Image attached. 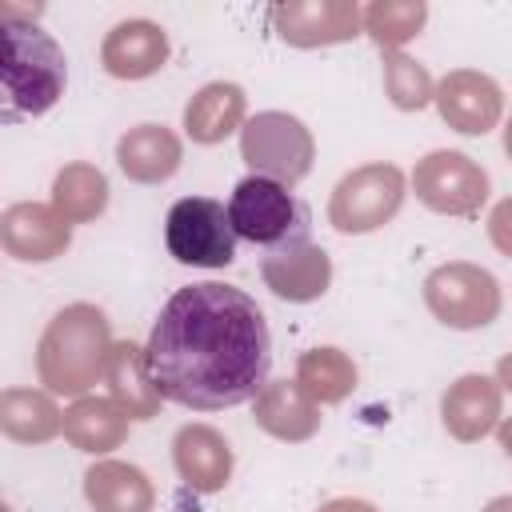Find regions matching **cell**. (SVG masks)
<instances>
[{
    "instance_id": "6da1fadb",
    "label": "cell",
    "mask_w": 512,
    "mask_h": 512,
    "mask_svg": "<svg viewBox=\"0 0 512 512\" xmlns=\"http://www.w3.org/2000/svg\"><path fill=\"white\" fill-rule=\"evenodd\" d=\"M144 364L160 400L192 412L236 408L268 380V320L244 288L216 280L176 288L152 324Z\"/></svg>"
},
{
    "instance_id": "7a4b0ae2",
    "label": "cell",
    "mask_w": 512,
    "mask_h": 512,
    "mask_svg": "<svg viewBox=\"0 0 512 512\" xmlns=\"http://www.w3.org/2000/svg\"><path fill=\"white\" fill-rule=\"evenodd\" d=\"M36 12L0 20V128L44 116L68 84L64 48L36 24Z\"/></svg>"
},
{
    "instance_id": "3957f363",
    "label": "cell",
    "mask_w": 512,
    "mask_h": 512,
    "mask_svg": "<svg viewBox=\"0 0 512 512\" xmlns=\"http://www.w3.org/2000/svg\"><path fill=\"white\" fill-rule=\"evenodd\" d=\"M112 352L108 316L96 304H68L60 308L40 344H36V372L40 384L56 396H88L96 380H104V364Z\"/></svg>"
},
{
    "instance_id": "277c9868",
    "label": "cell",
    "mask_w": 512,
    "mask_h": 512,
    "mask_svg": "<svg viewBox=\"0 0 512 512\" xmlns=\"http://www.w3.org/2000/svg\"><path fill=\"white\" fill-rule=\"evenodd\" d=\"M228 224L236 236L260 244V248H284L296 240H308V208L276 180L264 176H244L232 188L228 200Z\"/></svg>"
},
{
    "instance_id": "5b68a950",
    "label": "cell",
    "mask_w": 512,
    "mask_h": 512,
    "mask_svg": "<svg viewBox=\"0 0 512 512\" xmlns=\"http://www.w3.org/2000/svg\"><path fill=\"white\" fill-rule=\"evenodd\" d=\"M240 160L252 168V176L292 188L312 172L316 140L304 120L288 112H256L240 124Z\"/></svg>"
},
{
    "instance_id": "8992f818",
    "label": "cell",
    "mask_w": 512,
    "mask_h": 512,
    "mask_svg": "<svg viewBox=\"0 0 512 512\" xmlns=\"http://www.w3.org/2000/svg\"><path fill=\"white\" fill-rule=\"evenodd\" d=\"M424 304L440 324L468 332L492 324L500 316L504 296H500V280L488 268L452 260L424 276Z\"/></svg>"
},
{
    "instance_id": "52a82bcc",
    "label": "cell",
    "mask_w": 512,
    "mask_h": 512,
    "mask_svg": "<svg viewBox=\"0 0 512 512\" xmlns=\"http://www.w3.org/2000/svg\"><path fill=\"white\" fill-rule=\"evenodd\" d=\"M404 204V172L396 164H364L348 172L328 200V224L344 236H364L384 228Z\"/></svg>"
},
{
    "instance_id": "ba28073f",
    "label": "cell",
    "mask_w": 512,
    "mask_h": 512,
    "mask_svg": "<svg viewBox=\"0 0 512 512\" xmlns=\"http://www.w3.org/2000/svg\"><path fill=\"white\" fill-rule=\"evenodd\" d=\"M164 244L180 264L192 268H228L236 260V232L228 212L212 196H184L168 208Z\"/></svg>"
},
{
    "instance_id": "9c48e42d",
    "label": "cell",
    "mask_w": 512,
    "mask_h": 512,
    "mask_svg": "<svg viewBox=\"0 0 512 512\" xmlns=\"http://www.w3.org/2000/svg\"><path fill=\"white\" fill-rule=\"evenodd\" d=\"M412 192L424 208L440 216H476L488 204V172L452 148L428 152L412 168Z\"/></svg>"
},
{
    "instance_id": "30bf717a",
    "label": "cell",
    "mask_w": 512,
    "mask_h": 512,
    "mask_svg": "<svg viewBox=\"0 0 512 512\" xmlns=\"http://www.w3.org/2000/svg\"><path fill=\"white\" fill-rule=\"evenodd\" d=\"M432 104L440 108V120L464 136H484L500 124L504 112V92L492 76L456 68L432 88Z\"/></svg>"
},
{
    "instance_id": "8fae6325",
    "label": "cell",
    "mask_w": 512,
    "mask_h": 512,
    "mask_svg": "<svg viewBox=\"0 0 512 512\" xmlns=\"http://www.w3.org/2000/svg\"><path fill=\"white\" fill-rule=\"evenodd\" d=\"M272 24L284 44L324 48L360 36V4L352 0H288L272 8Z\"/></svg>"
},
{
    "instance_id": "7c38bea8",
    "label": "cell",
    "mask_w": 512,
    "mask_h": 512,
    "mask_svg": "<svg viewBox=\"0 0 512 512\" xmlns=\"http://www.w3.org/2000/svg\"><path fill=\"white\" fill-rule=\"evenodd\" d=\"M0 244L8 256L24 260V264H48L56 256L68 252L72 244V224H64L52 204H12L0 212Z\"/></svg>"
},
{
    "instance_id": "4fadbf2b",
    "label": "cell",
    "mask_w": 512,
    "mask_h": 512,
    "mask_svg": "<svg viewBox=\"0 0 512 512\" xmlns=\"http://www.w3.org/2000/svg\"><path fill=\"white\" fill-rule=\"evenodd\" d=\"M260 276L272 288V296H280L288 304H312L332 284V260L320 244L296 240V244L272 248L260 264Z\"/></svg>"
},
{
    "instance_id": "5bb4252c",
    "label": "cell",
    "mask_w": 512,
    "mask_h": 512,
    "mask_svg": "<svg viewBox=\"0 0 512 512\" xmlns=\"http://www.w3.org/2000/svg\"><path fill=\"white\" fill-rule=\"evenodd\" d=\"M100 64L116 80H144L168 64V32L152 20H120L100 44Z\"/></svg>"
},
{
    "instance_id": "9a60e30c",
    "label": "cell",
    "mask_w": 512,
    "mask_h": 512,
    "mask_svg": "<svg viewBox=\"0 0 512 512\" xmlns=\"http://www.w3.org/2000/svg\"><path fill=\"white\" fill-rule=\"evenodd\" d=\"M440 420L452 440L476 444L500 424V384L484 372H468L456 384H448L440 400Z\"/></svg>"
},
{
    "instance_id": "2e32d148",
    "label": "cell",
    "mask_w": 512,
    "mask_h": 512,
    "mask_svg": "<svg viewBox=\"0 0 512 512\" xmlns=\"http://www.w3.org/2000/svg\"><path fill=\"white\" fill-rule=\"evenodd\" d=\"M172 464L192 492H220L232 480V448L212 424H184L172 440Z\"/></svg>"
},
{
    "instance_id": "e0dca14e",
    "label": "cell",
    "mask_w": 512,
    "mask_h": 512,
    "mask_svg": "<svg viewBox=\"0 0 512 512\" xmlns=\"http://www.w3.org/2000/svg\"><path fill=\"white\" fill-rule=\"evenodd\" d=\"M256 424L284 444H304L320 432V408L296 388V380H264V388L252 396Z\"/></svg>"
},
{
    "instance_id": "ac0fdd59",
    "label": "cell",
    "mask_w": 512,
    "mask_h": 512,
    "mask_svg": "<svg viewBox=\"0 0 512 512\" xmlns=\"http://www.w3.org/2000/svg\"><path fill=\"white\" fill-rule=\"evenodd\" d=\"M184 160L180 136L164 124H136L116 144V164L136 184H164Z\"/></svg>"
},
{
    "instance_id": "d6986e66",
    "label": "cell",
    "mask_w": 512,
    "mask_h": 512,
    "mask_svg": "<svg viewBox=\"0 0 512 512\" xmlns=\"http://www.w3.org/2000/svg\"><path fill=\"white\" fill-rule=\"evenodd\" d=\"M104 380H108V400L128 420H152L160 412V392H156V384L148 376L140 344L112 340V352H108V364H104Z\"/></svg>"
},
{
    "instance_id": "ffe728a7",
    "label": "cell",
    "mask_w": 512,
    "mask_h": 512,
    "mask_svg": "<svg viewBox=\"0 0 512 512\" xmlns=\"http://www.w3.org/2000/svg\"><path fill=\"white\" fill-rule=\"evenodd\" d=\"M84 500L92 512H152V480L124 460H96L84 472Z\"/></svg>"
},
{
    "instance_id": "44dd1931",
    "label": "cell",
    "mask_w": 512,
    "mask_h": 512,
    "mask_svg": "<svg viewBox=\"0 0 512 512\" xmlns=\"http://www.w3.org/2000/svg\"><path fill=\"white\" fill-rule=\"evenodd\" d=\"M244 88L232 84V80H212L204 84L188 108H184V132L196 140V144H220L228 140L240 124H244Z\"/></svg>"
},
{
    "instance_id": "7402d4cb",
    "label": "cell",
    "mask_w": 512,
    "mask_h": 512,
    "mask_svg": "<svg viewBox=\"0 0 512 512\" xmlns=\"http://www.w3.org/2000/svg\"><path fill=\"white\" fill-rule=\"evenodd\" d=\"M60 432L68 436L72 448L104 456L128 440V416L108 396H76L60 420Z\"/></svg>"
},
{
    "instance_id": "603a6c76",
    "label": "cell",
    "mask_w": 512,
    "mask_h": 512,
    "mask_svg": "<svg viewBox=\"0 0 512 512\" xmlns=\"http://www.w3.org/2000/svg\"><path fill=\"white\" fill-rule=\"evenodd\" d=\"M64 412L48 392L36 388H4L0 392V436L16 444H48L60 436Z\"/></svg>"
},
{
    "instance_id": "cb8c5ba5",
    "label": "cell",
    "mask_w": 512,
    "mask_h": 512,
    "mask_svg": "<svg viewBox=\"0 0 512 512\" xmlns=\"http://www.w3.org/2000/svg\"><path fill=\"white\" fill-rule=\"evenodd\" d=\"M296 388L320 408V404H340L352 396L356 388V364L348 352L332 348V344H320V348H308L300 352L296 360Z\"/></svg>"
},
{
    "instance_id": "d4e9b609",
    "label": "cell",
    "mask_w": 512,
    "mask_h": 512,
    "mask_svg": "<svg viewBox=\"0 0 512 512\" xmlns=\"http://www.w3.org/2000/svg\"><path fill=\"white\" fill-rule=\"evenodd\" d=\"M108 208V176L96 164H64L52 180V212L64 224H88Z\"/></svg>"
},
{
    "instance_id": "484cf974",
    "label": "cell",
    "mask_w": 512,
    "mask_h": 512,
    "mask_svg": "<svg viewBox=\"0 0 512 512\" xmlns=\"http://www.w3.org/2000/svg\"><path fill=\"white\" fill-rule=\"evenodd\" d=\"M428 20L424 0H376L368 8H360V28L376 40L380 52H400V44H408Z\"/></svg>"
},
{
    "instance_id": "4316f807",
    "label": "cell",
    "mask_w": 512,
    "mask_h": 512,
    "mask_svg": "<svg viewBox=\"0 0 512 512\" xmlns=\"http://www.w3.org/2000/svg\"><path fill=\"white\" fill-rule=\"evenodd\" d=\"M432 76L420 60L404 52H384V92L400 112H420L432 104Z\"/></svg>"
},
{
    "instance_id": "83f0119b",
    "label": "cell",
    "mask_w": 512,
    "mask_h": 512,
    "mask_svg": "<svg viewBox=\"0 0 512 512\" xmlns=\"http://www.w3.org/2000/svg\"><path fill=\"white\" fill-rule=\"evenodd\" d=\"M316 512H380V508H376V504H368V500H356V496H336V500L320 504Z\"/></svg>"
},
{
    "instance_id": "f1b7e54d",
    "label": "cell",
    "mask_w": 512,
    "mask_h": 512,
    "mask_svg": "<svg viewBox=\"0 0 512 512\" xmlns=\"http://www.w3.org/2000/svg\"><path fill=\"white\" fill-rule=\"evenodd\" d=\"M28 8H20V4H0V20H8V16H24Z\"/></svg>"
},
{
    "instance_id": "f546056e",
    "label": "cell",
    "mask_w": 512,
    "mask_h": 512,
    "mask_svg": "<svg viewBox=\"0 0 512 512\" xmlns=\"http://www.w3.org/2000/svg\"><path fill=\"white\" fill-rule=\"evenodd\" d=\"M488 512H508V500H504V496H500V500H492V504H488Z\"/></svg>"
},
{
    "instance_id": "4dcf8cb0",
    "label": "cell",
    "mask_w": 512,
    "mask_h": 512,
    "mask_svg": "<svg viewBox=\"0 0 512 512\" xmlns=\"http://www.w3.org/2000/svg\"><path fill=\"white\" fill-rule=\"evenodd\" d=\"M0 512H12V508H8V504H4V500H0Z\"/></svg>"
}]
</instances>
